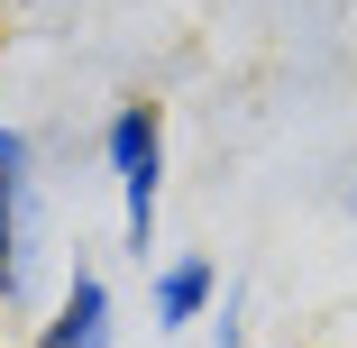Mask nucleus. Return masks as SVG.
Segmentation results:
<instances>
[{
	"label": "nucleus",
	"instance_id": "3",
	"mask_svg": "<svg viewBox=\"0 0 357 348\" xmlns=\"http://www.w3.org/2000/svg\"><path fill=\"white\" fill-rule=\"evenodd\" d=\"M46 348H110V294H101V275H74L64 321L46 330Z\"/></svg>",
	"mask_w": 357,
	"mask_h": 348
},
{
	"label": "nucleus",
	"instance_id": "6",
	"mask_svg": "<svg viewBox=\"0 0 357 348\" xmlns=\"http://www.w3.org/2000/svg\"><path fill=\"white\" fill-rule=\"evenodd\" d=\"M211 348H238V303L220 312V339H211Z\"/></svg>",
	"mask_w": 357,
	"mask_h": 348
},
{
	"label": "nucleus",
	"instance_id": "4",
	"mask_svg": "<svg viewBox=\"0 0 357 348\" xmlns=\"http://www.w3.org/2000/svg\"><path fill=\"white\" fill-rule=\"evenodd\" d=\"M211 257H174L165 275H156V330H183V321H202V303H211Z\"/></svg>",
	"mask_w": 357,
	"mask_h": 348
},
{
	"label": "nucleus",
	"instance_id": "2",
	"mask_svg": "<svg viewBox=\"0 0 357 348\" xmlns=\"http://www.w3.org/2000/svg\"><path fill=\"white\" fill-rule=\"evenodd\" d=\"M37 285V192L10 183L0 192V303H28Z\"/></svg>",
	"mask_w": 357,
	"mask_h": 348
},
{
	"label": "nucleus",
	"instance_id": "1",
	"mask_svg": "<svg viewBox=\"0 0 357 348\" xmlns=\"http://www.w3.org/2000/svg\"><path fill=\"white\" fill-rule=\"evenodd\" d=\"M110 165H119V192H128V257L156 248V183H165V128L147 101H128L110 119Z\"/></svg>",
	"mask_w": 357,
	"mask_h": 348
},
{
	"label": "nucleus",
	"instance_id": "5",
	"mask_svg": "<svg viewBox=\"0 0 357 348\" xmlns=\"http://www.w3.org/2000/svg\"><path fill=\"white\" fill-rule=\"evenodd\" d=\"M28 183V128H0V192Z\"/></svg>",
	"mask_w": 357,
	"mask_h": 348
}]
</instances>
